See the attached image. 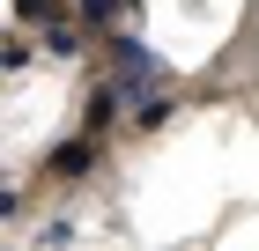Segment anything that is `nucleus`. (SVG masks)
Listing matches in <instances>:
<instances>
[{
    "label": "nucleus",
    "mask_w": 259,
    "mask_h": 251,
    "mask_svg": "<svg viewBox=\"0 0 259 251\" xmlns=\"http://www.w3.org/2000/svg\"><path fill=\"white\" fill-rule=\"evenodd\" d=\"M97 170V140H67V148H52V177H81Z\"/></svg>",
    "instance_id": "7ed1b4c3"
},
{
    "label": "nucleus",
    "mask_w": 259,
    "mask_h": 251,
    "mask_svg": "<svg viewBox=\"0 0 259 251\" xmlns=\"http://www.w3.org/2000/svg\"><path fill=\"white\" fill-rule=\"evenodd\" d=\"M81 30H89V22H67V15H60V22H45V52H60V59L81 52Z\"/></svg>",
    "instance_id": "39448f33"
},
{
    "label": "nucleus",
    "mask_w": 259,
    "mask_h": 251,
    "mask_svg": "<svg viewBox=\"0 0 259 251\" xmlns=\"http://www.w3.org/2000/svg\"><path fill=\"white\" fill-rule=\"evenodd\" d=\"M0 67H8V81H22V74H30V44H22V37H8V52H0Z\"/></svg>",
    "instance_id": "0eeeda50"
},
{
    "label": "nucleus",
    "mask_w": 259,
    "mask_h": 251,
    "mask_svg": "<svg viewBox=\"0 0 259 251\" xmlns=\"http://www.w3.org/2000/svg\"><path fill=\"white\" fill-rule=\"evenodd\" d=\"M134 126H141V133L170 126V96H163V89H141V96H134Z\"/></svg>",
    "instance_id": "20e7f679"
},
{
    "label": "nucleus",
    "mask_w": 259,
    "mask_h": 251,
    "mask_svg": "<svg viewBox=\"0 0 259 251\" xmlns=\"http://www.w3.org/2000/svg\"><path fill=\"white\" fill-rule=\"evenodd\" d=\"M141 0H74V15L89 22V30H119V22H134Z\"/></svg>",
    "instance_id": "f03ea898"
},
{
    "label": "nucleus",
    "mask_w": 259,
    "mask_h": 251,
    "mask_svg": "<svg viewBox=\"0 0 259 251\" xmlns=\"http://www.w3.org/2000/svg\"><path fill=\"white\" fill-rule=\"evenodd\" d=\"M111 81H119L126 96H141V89H163V59L148 52L141 37H111Z\"/></svg>",
    "instance_id": "f257e3e1"
},
{
    "label": "nucleus",
    "mask_w": 259,
    "mask_h": 251,
    "mask_svg": "<svg viewBox=\"0 0 259 251\" xmlns=\"http://www.w3.org/2000/svg\"><path fill=\"white\" fill-rule=\"evenodd\" d=\"M67 15V0H15V22H37V30H45V22H60Z\"/></svg>",
    "instance_id": "423d86ee"
}]
</instances>
